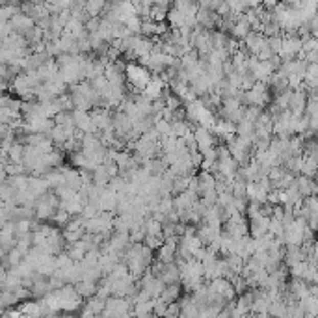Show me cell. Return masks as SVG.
Segmentation results:
<instances>
[{"instance_id": "8", "label": "cell", "mask_w": 318, "mask_h": 318, "mask_svg": "<svg viewBox=\"0 0 318 318\" xmlns=\"http://www.w3.org/2000/svg\"><path fill=\"white\" fill-rule=\"evenodd\" d=\"M104 309H106V300L95 294V296L87 298L80 313H82L84 316H93V314H103Z\"/></svg>"}, {"instance_id": "24", "label": "cell", "mask_w": 318, "mask_h": 318, "mask_svg": "<svg viewBox=\"0 0 318 318\" xmlns=\"http://www.w3.org/2000/svg\"><path fill=\"white\" fill-rule=\"evenodd\" d=\"M225 259H227L229 268H231V272L242 274V270L246 266V259H244V257L238 255V253H229V255H225Z\"/></svg>"}, {"instance_id": "15", "label": "cell", "mask_w": 318, "mask_h": 318, "mask_svg": "<svg viewBox=\"0 0 318 318\" xmlns=\"http://www.w3.org/2000/svg\"><path fill=\"white\" fill-rule=\"evenodd\" d=\"M43 177L47 179V183H49L51 188H58V186L65 185V175H63V171H62L60 166H58V168H51V170L47 171Z\"/></svg>"}, {"instance_id": "42", "label": "cell", "mask_w": 318, "mask_h": 318, "mask_svg": "<svg viewBox=\"0 0 318 318\" xmlns=\"http://www.w3.org/2000/svg\"><path fill=\"white\" fill-rule=\"evenodd\" d=\"M314 285H318V268H316V272H314V279H313Z\"/></svg>"}, {"instance_id": "34", "label": "cell", "mask_w": 318, "mask_h": 318, "mask_svg": "<svg viewBox=\"0 0 318 318\" xmlns=\"http://www.w3.org/2000/svg\"><path fill=\"white\" fill-rule=\"evenodd\" d=\"M227 39H229V36H225V32L223 30L212 32V47H214V49H225Z\"/></svg>"}, {"instance_id": "31", "label": "cell", "mask_w": 318, "mask_h": 318, "mask_svg": "<svg viewBox=\"0 0 318 318\" xmlns=\"http://www.w3.org/2000/svg\"><path fill=\"white\" fill-rule=\"evenodd\" d=\"M168 11H170L168 6L153 4V8H151V19H153V21L162 22L164 19H168Z\"/></svg>"}, {"instance_id": "40", "label": "cell", "mask_w": 318, "mask_h": 318, "mask_svg": "<svg viewBox=\"0 0 318 318\" xmlns=\"http://www.w3.org/2000/svg\"><path fill=\"white\" fill-rule=\"evenodd\" d=\"M309 130H313L314 134L318 132V112L309 116Z\"/></svg>"}, {"instance_id": "11", "label": "cell", "mask_w": 318, "mask_h": 318, "mask_svg": "<svg viewBox=\"0 0 318 318\" xmlns=\"http://www.w3.org/2000/svg\"><path fill=\"white\" fill-rule=\"evenodd\" d=\"M10 22H11V26H13V30L21 32V34H25L26 30H30L32 26H36V21H34L30 15H26L25 11H19Z\"/></svg>"}, {"instance_id": "43", "label": "cell", "mask_w": 318, "mask_h": 318, "mask_svg": "<svg viewBox=\"0 0 318 318\" xmlns=\"http://www.w3.org/2000/svg\"><path fill=\"white\" fill-rule=\"evenodd\" d=\"M127 2H136V0H127Z\"/></svg>"}, {"instance_id": "29", "label": "cell", "mask_w": 318, "mask_h": 318, "mask_svg": "<svg viewBox=\"0 0 318 318\" xmlns=\"http://www.w3.org/2000/svg\"><path fill=\"white\" fill-rule=\"evenodd\" d=\"M71 218H73V214L67 209H58L56 212H54V216H52V221L56 223V225H60V227H65L69 221H71Z\"/></svg>"}, {"instance_id": "39", "label": "cell", "mask_w": 318, "mask_h": 318, "mask_svg": "<svg viewBox=\"0 0 318 318\" xmlns=\"http://www.w3.org/2000/svg\"><path fill=\"white\" fill-rule=\"evenodd\" d=\"M179 314H180V303L173 302L168 305V311H166L164 316H179Z\"/></svg>"}, {"instance_id": "41", "label": "cell", "mask_w": 318, "mask_h": 318, "mask_svg": "<svg viewBox=\"0 0 318 318\" xmlns=\"http://www.w3.org/2000/svg\"><path fill=\"white\" fill-rule=\"evenodd\" d=\"M277 2H279V0H262V6L268 8V10H274V6H276Z\"/></svg>"}, {"instance_id": "25", "label": "cell", "mask_w": 318, "mask_h": 318, "mask_svg": "<svg viewBox=\"0 0 318 318\" xmlns=\"http://www.w3.org/2000/svg\"><path fill=\"white\" fill-rule=\"evenodd\" d=\"M19 302H21V298L17 296L13 290H2V294H0V309H2V313L8 311V307H11V305H15Z\"/></svg>"}, {"instance_id": "36", "label": "cell", "mask_w": 318, "mask_h": 318, "mask_svg": "<svg viewBox=\"0 0 318 318\" xmlns=\"http://www.w3.org/2000/svg\"><path fill=\"white\" fill-rule=\"evenodd\" d=\"M144 244H145V246H149V247H151V249H156V252H158V249H160V246L164 244V238H162V236H153V235H147V236H145Z\"/></svg>"}, {"instance_id": "5", "label": "cell", "mask_w": 318, "mask_h": 318, "mask_svg": "<svg viewBox=\"0 0 318 318\" xmlns=\"http://www.w3.org/2000/svg\"><path fill=\"white\" fill-rule=\"evenodd\" d=\"M194 134H195V140H197V147H199L201 153H205V151H209V149H212L216 145V134L211 132V128L203 127V125H199V127L194 128Z\"/></svg>"}, {"instance_id": "32", "label": "cell", "mask_w": 318, "mask_h": 318, "mask_svg": "<svg viewBox=\"0 0 318 318\" xmlns=\"http://www.w3.org/2000/svg\"><path fill=\"white\" fill-rule=\"evenodd\" d=\"M125 25L128 26V30L132 32V34H142V25H144V19L140 15H130L125 21Z\"/></svg>"}, {"instance_id": "2", "label": "cell", "mask_w": 318, "mask_h": 318, "mask_svg": "<svg viewBox=\"0 0 318 318\" xmlns=\"http://www.w3.org/2000/svg\"><path fill=\"white\" fill-rule=\"evenodd\" d=\"M130 307H132V302L128 298L110 296L106 300V309L103 311V314L104 316H127V314H132Z\"/></svg>"}, {"instance_id": "44", "label": "cell", "mask_w": 318, "mask_h": 318, "mask_svg": "<svg viewBox=\"0 0 318 318\" xmlns=\"http://www.w3.org/2000/svg\"><path fill=\"white\" fill-rule=\"evenodd\" d=\"M316 195H318V194H316Z\"/></svg>"}, {"instance_id": "10", "label": "cell", "mask_w": 318, "mask_h": 318, "mask_svg": "<svg viewBox=\"0 0 318 318\" xmlns=\"http://www.w3.org/2000/svg\"><path fill=\"white\" fill-rule=\"evenodd\" d=\"M28 188H30L34 194L37 195V197H41L43 194H47L49 192V183H47V179L43 177V175H36L32 173L30 177H28Z\"/></svg>"}, {"instance_id": "21", "label": "cell", "mask_w": 318, "mask_h": 318, "mask_svg": "<svg viewBox=\"0 0 318 318\" xmlns=\"http://www.w3.org/2000/svg\"><path fill=\"white\" fill-rule=\"evenodd\" d=\"M318 173V162L311 156V154L303 153V166H302V175H307V177H313L316 179Z\"/></svg>"}, {"instance_id": "23", "label": "cell", "mask_w": 318, "mask_h": 318, "mask_svg": "<svg viewBox=\"0 0 318 318\" xmlns=\"http://www.w3.org/2000/svg\"><path fill=\"white\" fill-rule=\"evenodd\" d=\"M166 21L170 22V28H183V26L186 25V15L183 11L171 8V10L168 11V19H166Z\"/></svg>"}, {"instance_id": "37", "label": "cell", "mask_w": 318, "mask_h": 318, "mask_svg": "<svg viewBox=\"0 0 318 318\" xmlns=\"http://www.w3.org/2000/svg\"><path fill=\"white\" fill-rule=\"evenodd\" d=\"M168 305H170V303L164 302L160 296L154 298V314H156V316H164L166 311H168Z\"/></svg>"}, {"instance_id": "20", "label": "cell", "mask_w": 318, "mask_h": 318, "mask_svg": "<svg viewBox=\"0 0 318 318\" xmlns=\"http://www.w3.org/2000/svg\"><path fill=\"white\" fill-rule=\"evenodd\" d=\"M166 287H168V285H166L164 279H162V277H158V276H154L144 288H145V290H149L153 298H158V296H162V292H164Z\"/></svg>"}, {"instance_id": "7", "label": "cell", "mask_w": 318, "mask_h": 318, "mask_svg": "<svg viewBox=\"0 0 318 318\" xmlns=\"http://www.w3.org/2000/svg\"><path fill=\"white\" fill-rule=\"evenodd\" d=\"M294 185L298 186V190L303 197H309V195H316L318 194V183L313 177H307V175H296V180Z\"/></svg>"}, {"instance_id": "3", "label": "cell", "mask_w": 318, "mask_h": 318, "mask_svg": "<svg viewBox=\"0 0 318 318\" xmlns=\"http://www.w3.org/2000/svg\"><path fill=\"white\" fill-rule=\"evenodd\" d=\"M268 43V36H264V32L252 30L244 39H242V47H246V51L249 54H259L261 49Z\"/></svg>"}, {"instance_id": "16", "label": "cell", "mask_w": 318, "mask_h": 318, "mask_svg": "<svg viewBox=\"0 0 318 318\" xmlns=\"http://www.w3.org/2000/svg\"><path fill=\"white\" fill-rule=\"evenodd\" d=\"M110 180H112V175H110V171L106 170V166L104 164L97 166V168L93 170V185L106 188V186L110 185Z\"/></svg>"}, {"instance_id": "17", "label": "cell", "mask_w": 318, "mask_h": 318, "mask_svg": "<svg viewBox=\"0 0 318 318\" xmlns=\"http://www.w3.org/2000/svg\"><path fill=\"white\" fill-rule=\"evenodd\" d=\"M303 82L307 86V89H314L318 87V62H313L307 65V71H305V78H303Z\"/></svg>"}, {"instance_id": "33", "label": "cell", "mask_w": 318, "mask_h": 318, "mask_svg": "<svg viewBox=\"0 0 318 318\" xmlns=\"http://www.w3.org/2000/svg\"><path fill=\"white\" fill-rule=\"evenodd\" d=\"M22 104H25L22 99H13V97H10V95H4V97H2V106H8V108H11V110H15V112H22Z\"/></svg>"}, {"instance_id": "13", "label": "cell", "mask_w": 318, "mask_h": 318, "mask_svg": "<svg viewBox=\"0 0 318 318\" xmlns=\"http://www.w3.org/2000/svg\"><path fill=\"white\" fill-rule=\"evenodd\" d=\"M158 277H162L166 281V285H171V283H180V268L177 262H166L164 270Z\"/></svg>"}, {"instance_id": "30", "label": "cell", "mask_w": 318, "mask_h": 318, "mask_svg": "<svg viewBox=\"0 0 318 318\" xmlns=\"http://www.w3.org/2000/svg\"><path fill=\"white\" fill-rule=\"evenodd\" d=\"M8 183H10L13 188H15L17 192L19 190H25V188H28V175L21 173V175H10V179H8Z\"/></svg>"}, {"instance_id": "27", "label": "cell", "mask_w": 318, "mask_h": 318, "mask_svg": "<svg viewBox=\"0 0 318 318\" xmlns=\"http://www.w3.org/2000/svg\"><path fill=\"white\" fill-rule=\"evenodd\" d=\"M132 314L136 316H149V314H154V298L153 300H147V302H140L134 305Z\"/></svg>"}, {"instance_id": "12", "label": "cell", "mask_w": 318, "mask_h": 318, "mask_svg": "<svg viewBox=\"0 0 318 318\" xmlns=\"http://www.w3.org/2000/svg\"><path fill=\"white\" fill-rule=\"evenodd\" d=\"M249 32H252V25H249V21L246 19V15L236 17L235 25H233V28H231V36L235 37V39H244Z\"/></svg>"}, {"instance_id": "35", "label": "cell", "mask_w": 318, "mask_h": 318, "mask_svg": "<svg viewBox=\"0 0 318 318\" xmlns=\"http://www.w3.org/2000/svg\"><path fill=\"white\" fill-rule=\"evenodd\" d=\"M270 314H276V316L287 314V302H285V298L277 300V302H272V305H270Z\"/></svg>"}, {"instance_id": "26", "label": "cell", "mask_w": 318, "mask_h": 318, "mask_svg": "<svg viewBox=\"0 0 318 318\" xmlns=\"http://www.w3.org/2000/svg\"><path fill=\"white\" fill-rule=\"evenodd\" d=\"M175 252H177V246L170 244V242H164L158 249V261L162 262H173L175 261Z\"/></svg>"}, {"instance_id": "18", "label": "cell", "mask_w": 318, "mask_h": 318, "mask_svg": "<svg viewBox=\"0 0 318 318\" xmlns=\"http://www.w3.org/2000/svg\"><path fill=\"white\" fill-rule=\"evenodd\" d=\"M108 8V0H87L86 2V11L89 17H99L103 15Z\"/></svg>"}, {"instance_id": "28", "label": "cell", "mask_w": 318, "mask_h": 318, "mask_svg": "<svg viewBox=\"0 0 318 318\" xmlns=\"http://www.w3.org/2000/svg\"><path fill=\"white\" fill-rule=\"evenodd\" d=\"M21 11V4H15V2H10V4H2V11H0V17L2 21H11L13 17Z\"/></svg>"}, {"instance_id": "1", "label": "cell", "mask_w": 318, "mask_h": 318, "mask_svg": "<svg viewBox=\"0 0 318 318\" xmlns=\"http://www.w3.org/2000/svg\"><path fill=\"white\" fill-rule=\"evenodd\" d=\"M151 78H153V73L149 71L147 67L142 65V63H140V65H136V63H127V80H128V84L132 86V89L142 93L145 87L149 86Z\"/></svg>"}, {"instance_id": "9", "label": "cell", "mask_w": 318, "mask_h": 318, "mask_svg": "<svg viewBox=\"0 0 318 318\" xmlns=\"http://www.w3.org/2000/svg\"><path fill=\"white\" fill-rule=\"evenodd\" d=\"M268 227H270V216H261L257 220H249V235L253 238H261L268 235Z\"/></svg>"}, {"instance_id": "19", "label": "cell", "mask_w": 318, "mask_h": 318, "mask_svg": "<svg viewBox=\"0 0 318 318\" xmlns=\"http://www.w3.org/2000/svg\"><path fill=\"white\" fill-rule=\"evenodd\" d=\"M75 287H77V290L80 292V296L87 300V298H92V296H95V294H97L99 283L97 281H86V279H82V281H78Z\"/></svg>"}, {"instance_id": "38", "label": "cell", "mask_w": 318, "mask_h": 318, "mask_svg": "<svg viewBox=\"0 0 318 318\" xmlns=\"http://www.w3.org/2000/svg\"><path fill=\"white\" fill-rule=\"evenodd\" d=\"M268 45H270V49L274 51V54H279V51H281L283 47V36L279 34V36H270L268 37Z\"/></svg>"}, {"instance_id": "14", "label": "cell", "mask_w": 318, "mask_h": 318, "mask_svg": "<svg viewBox=\"0 0 318 318\" xmlns=\"http://www.w3.org/2000/svg\"><path fill=\"white\" fill-rule=\"evenodd\" d=\"M56 211H58L56 207H52L51 203H49L47 199H43V197H39V201L36 203V218L39 221L52 220V216H54V212Z\"/></svg>"}, {"instance_id": "22", "label": "cell", "mask_w": 318, "mask_h": 318, "mask_svg": "<svg viewBox=\"0 0 318 318\" xmlns=\"http://www.w3.org/2000/svg\"><path fill=\"white\" fill-rule=\"evenodd\" d=\"M180 285L183 283H171V285H168V287L164 288V292H162V300L168 303H173V302H179L180 298Z\"/></svg>"}, {"instance_id": "4", "label": "cell", "mask_w": 318, "mask_h": 318, "mask_svg": "<svg viewBox=\"0 0 318 318\" xmlns=\"http://www.w3.org/2000/svg\"><path fill=\"white\" fill-rule=\"evenodd\" d=\"M132 125L134 121L130 119V116H128L127 112H123V110H118V112L113 113V130H116V134H118L119 138H125L130 130H132Z\"/></svg>"}, {"instance_id": "6", "label": "cell", "mask_w": 318, "mask_h": 318, "mask_svg": "<svg viewBox=\"0 0 318 318\" xmlns=\"http://www.w3.org/2000/svg\"><path fill=\"white\" fill-rule=\"evenodd\" d=\"M307 101H309V95L305 93V89H292V93H290V103H288V110H290L294 116H302V113H305Z\"/></svg>"}]
</instances>
